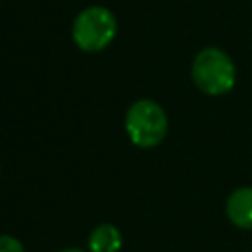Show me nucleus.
<instances>
[{
    "label": "nucleus",
    "mask_w": 252,
    "mask_h": 252,
    "mask_svg": "<svg viewBox=\"0 0 252 252\" xmlns=\"http://www.w3.org/2000/svg\"><path fill=\"white\" fill-rule=\"evenodd\" d=\"M126 132L134 146L154 148L167 134V116L165 110L150 98L136 100L126 112Z\"/></svg>",
    "instance_id": "f03ea898"
},
{
    "label": "nucleus",
    "mask_w": 252,
    "mask_h": 252,
    "mask_svg": "<svg viewBox=\"0 0 252 252\" xmlns=\"http://www.w3.org/2000/svg\"><path fill=\"white\" fill-rule=\"evenodd\" d=\"M191 77L199 91L211 96H220L234 87L236 67L226 51L219 47H205L193 59Z\"/></svg>",
    "instance_id": "f257e3e1"
},
{
    "label": "nucleus",
    "mask_w": 252,
    "mask_h": 252,
    "mask_svg": "<svg viewBox=\"0 0 252 252\" xmlns=\"http://www.w3.org/2000/svg\"><path fill=\"white\" fill-rule=\"evenodd\" d=\"M0 252H26V250L16 236L0 234Z\"/></svg>",
    "instance_id": "423d86ee"
},
{
    "label": "nucleus",
    "mask_w": 252,
    "mask_h": 252,
    "mask_svg": "<svg viewBox=\"0 0 252 252\" xmlns=\"http://www.w3.org/2000/svg\"><path fill=\"white\" fill-rule=\"evenodd\" d=\"M71 33L79 49L100 51L116 35V18L102 6H89L75 18Z\"/></svg>",
    "instance_id": "7ed1b4c3"
},
{
    "label": "nucleus",
    "mask_w": 252,
    "mask_h": 252,
    "mask_svg": "<svg viewBox=\"0 0 252 252\" xmlns=\"http://www.w3.org/2000/svg\"><path fill=\"white\" fill-rule=\"evenodd\" d=\"M59 252H83V250H79V248H65V250H59Z\"/></svg>",
    "instance_id": "0eeeda50"
},
{
    "label": "nucleus",
    "mask_w": 252,
    "mask_h": 252,
    "mask_svg": "<svg viewBox=\"0 0 252 252\" xmlns=\"http://www.w3.org/2000/svg\"><path fill=\"white\" fill-rule=\"evenodd\" d=\"M122 234L114 224H98L89 236V252H118Z\"/></svg>",
    "instance_id": "39448f33"
},
{
    "label": "nucleus",
    "mask_w": 252,
    "mask_h": 252,
    "mask_svg": "<svg viewBox=\"0 0 252 252\" xmlns=\"http://www.w3.org/2000/svg\"><path fill=\"white\" fill-rule=\"evenodd\" d=\"M226 217L238 228H252V187H238L226 199Z\"/></svg>",
    "instance_id": "20e7f679"
}]
</instances>
